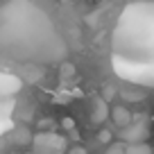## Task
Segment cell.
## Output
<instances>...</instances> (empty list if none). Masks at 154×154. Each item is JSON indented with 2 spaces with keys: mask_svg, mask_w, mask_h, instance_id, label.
Masks as SVG:
<instances>
[{
  "mask_svg": "<svg viewBox=\"0 0 154 154\" xmlns=\"http://www.w3.org/2000/svg\"><path fill=\"white\" fill-rule=\"evenodd\" d=\"M109 102L104 100V97H95L91 104V122H95V125H100V122H104L106 118H109Z\"/></svg>",
  "mask_w": 154,
  "mask_h": 154,
  "instance_id": "3",
  "label": "cell"
},
{
  "mask_svg": "<svg viewBox=\"0 0 154 154\" xmlns=\"http://www.w3.org/2000/svg\"><path fill=\"white\" fill-rule=\"evenodd\" d=\"M125 154H152V147L147 143H127Z\"/></svg>",
  "mask_w": 154,
  "mask_h": 154,
  "instance_id": "7",
  "label": "cell"
},
{
  "mask_svg": "<svg viewBox=\"0 0 154 154\" xmlns=\"http://www.w3.org/2000/svg\"><path fill=\"white\" fill-rule=\"evenodd\" d=\"M25 70L29 72L27 82H36V79H38V75H43V70H41V68H36V66H25Z\"/></svg>",
  "mask_w": 154,
  "mask_h": 154,
  "instance_id": "9",
  "label": "cell"
},
{
  "mask_svg": "<svg viewBox=\"0 0 154 154\" xmlns=\"http://www.w3.org/2000/svg\"><path fill=\"white\" fill-rule=\"evenodd\" d=\"M34 154H63L66 152V138L52 131H43L32 138Z\"/></svg>",
  "mask_w": 154,
  "mask_h": 154,
  "instance_id": "1",
  "label": "cell"
},
{
  "mask_svg": "<svg viewBox=\"0 0 154 154\" xmlns=\"http://www.w3.org/2000/svg\"><path fill=\"white\" fill-rule=\"evenodd\" d=\"M63 127H66V129H72V120H70V118H66V120H63Z\"/></svg>",
  "mask_w": 154,
  "mask_h": 154,
  "instance_id": "16",
  "label": "cell"
},
{
  "mask_svg": "<svg viewBox=\"0 0 154 154\" xmlns=\"http://www.w3.org/2000/svg\"><path fill=\"white\" fill-rule=\"evenodd\" d=\"M109 116L113 118V125H116V127H120V129H125V127L129 125L131 120H134V116H131V111L127 109L125 104H116L113 109L109 111Z\"/></svg>",
  "mask_w": 154,
  "mask_h": 154,
  "instance_id": "4",
  "label": "cell"
},
{
  "mask_svg": "<svg viewBox=\"0 0 154 154\" xmlns=\"http://www.w3.org/2000/svg\"><path fill=\"white\" fill-rule=\"evenodd\" d=\"M120 95H122V100H127V102H140V100H145V91H136L134 86L131 88H122L120 91Z\"/></svg>",
  "mask_w": 154,
  "mask_h": 154,
  "instance_id": "8",
  "label": "cell"
},
{
  "mask_svg": "<svg viewBox=\"0 0 154 154\" xmlns=\"http://www.w3.org/2000/svg\"><path fill=\"white\" fill-rule=\"evenodd\" d=\"M104 154H125V143H113Z\"/></svg>",
  "mask_w": 154,
  "mask_h": 154,
  "instance_id": "11",
  "label": "cell"
},
{
  "mask_svg": "<svg viewBox=\"0 0 154 154\" xmlns=\"http://www.w3.org/2000/svg\"><path fill=\"white\" fill-rule=\"evenodd\" d=\"M70 154H86V149L77 145V147H72V149H70Z\"/></svg>",
  "mask_w": 154,
  "mask_h": 154,
  "instance_id": "15",
  "label": "cell"
},
{
  "mask_svg": "<svg viewBox=\"0 0 154 154\" xmlns=\"http://www.w3.org/2000/svg\"><path fill=\"white\" fill-rule=\"evenodd\" d=\"M32 154H34V152H32Z\"/></svg>",
  "mask_w": 154,
  "mask_h": 154,
  "instance_id": "18",
  "label": "cell"
},
{
  "mask_svg": "<svg viewBox=\"0 0 154 154\" xmlns=\"http://www.w3.org/2000/svg\"><path fill=\"white\" fill-rule=\"evenodd\" d=\"M20 86H23V82H20L18 77H14V75H2V72H0V97L14 95Z\"/></svg>",
  "mask_w": 154,
  "mask_h": 154,
  "instance_id": "5",
  "label": "cell"
},
{
  "mask_svg": "<svg viewBox=\"0 0 154 154\" xmlns=\"http://www.w3.org/2000/svg\"><path fill=\"white\" fill-rule=\"evenodd\" d=\"M111 136H113V134H111L109 129H102V131H100V140H102V143H109Z\"/></svg>",
  "mask_w": 154,
  "mask_h": 154,
  "instance_id": "13",
  "label": "cell"
},
{
  "mask_svg": "<svg viewBox=\"0 0 154 154\" xmlns=\"http://www.w3.org/2000/svg\"><path fill=\"white\" fill-rule=\"evenodd\" d=\"M152 122H154V116H152Z\"/></svg>",
  "mask_w": 154,
  "mask_h": 154,
  "instance_id": "17",
  "label": "cell"
},
{
  "mask_svg": "<svg viewBox=\"0 0 154 154\" xmlns=\"http://www.w3.org/2000/svg\"><path fill=\"white\" fill-rule=\"evenodd\" d=\"M32 140V136H29L27 129H18L16 131V143H29Z\"/></svg>",
  "mask_w": 154,
  "mask_h": 154,
  "instance_id": "10",
  "label": "cell"
},
{
  "mask_svg": "<svg viewBox=\"0 0 154 154\" xmlns=\"http://www.w3.org/2000/svg\"><path fill=\"white\" fill-rule=\"evenodd\" d=\"M61 75L63 77H72V75H75V70H72L70 63H63V66H61Z\"/></svg>",
  "mask_w": 154,
  "mask_h": 154,
  "instance_id": "12",
  "label": "cell"
},
{
  "mask_svg": "<svg viewBox=\"0 0 154 154\" xmlns=\"http://www.w3.org/2000/svg\"><path fill=\"white\" fill-rule=\"evenodd\" d=\"M113 95H116V88H113V86H106V88H104V95H102V97H104V100L109 102Z\"/></svg>",
  "mask_w": 154,
  "mask_h": 154,
  "instance_id": "14",
  "label": "cell"
},
{
  "mask_svg": "<svg viewBox=\"0 0 154 154\" xmlns=\"http://www.w3.org/2000/svg\"><path fill=\"white\" fill-rule=\"evenodd\" d=\"M149 136V125L145 122V118H138V120H131L125 129L120 131V138L125 143H145Z\"/></svg>",
  "mask_w": 154,
  "mask_h": 154,
  "instance_id": "2",
  "label": "cell"
},
{
  "mask_svg": "<svg viewBox=\"0 0 154 154\" xmlns=\"http://www.w3.org/2000/svg\"><path fill=\"white\" fill-rule=\"evenodd\" d=\"M11 109H14L11 100H9V102H2V100H0V131L9 125V113H11Z\"/></svg>",
  "mask_w": 154,
  "mask_h": 154,
  "instance_id": "6",
  "label": "cell"
},
{
  "mask_svg": "<svg viewBox=\"0 0 154 154\" xmlns=\"http://www.w3.org/2000/svg\"><path fill=\"white\" fill-rule=\"evenodd\" d=\"M152 154H154V152H152Z\"/></svg>",
  "mask_w": 154,
  "mask_h": 154,
  "instance_id": "19",
  "label": "cell"
}]
</instances>
